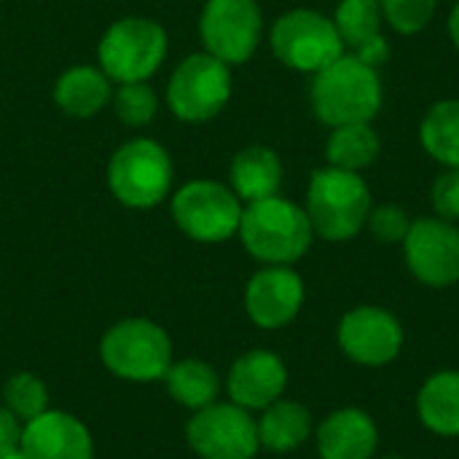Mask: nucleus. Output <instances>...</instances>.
I'll use <instances>...</instances> for the list:
<instances>
[{"mask_svg": "<svg viewBox=\"0 0 459 459\" xmlns=\"http://www.w3.org/2000/svg\"><path fill=\"white\" fill-rule=\"evenodd\" d=\"M237 234L245 250L266 266H290L301 261L315 239L307 210L280 194L250 202L242 210Z\"/></svg>", "mask_w": 459, "mask_h": 459, "instance_id": "1", "label": "nucleus"}, {"mask_svg": "<svg viewBox=\"0 0 459 459\" xmlns=\"http://www.w3.org/2000/svg\"><path fill=\"white\" fill-rule=\"evenodd\" d=\"M309 100L315 116L331 129L363 124L382 108V78L377 67L344 51L336 62L315 73Z\"/></svg>", "mask_w": 459, "mask_h": 459, "instance_id": "2", "label": "nucleus"}, {"mask_svg": "<svg viewBox=\"0 0 459 459\" xmlns=\"http://www.w3.org/2000/svg\"><path fill=\"white\" fill-rule=\"evenodd\" d=\"M371 207V188L360 172L336 169L331 164L312 172L304 210L315 237L328 242H347L358 237Z\"/></svg>", "mask_w": 459, "mask_h": 459, "instance_id": "3", "label": "nucleus"}, {"mask_svg": "<svg viewBox=\"0 0 459 459\" xmlns=\"http://www.w3.org/2000/svg\"><path fill=\"white\" fill-rule=\"evenodd\" d=\"M172 159L167 148L151 137L124 143L108 164L110 194L132 210H148L167 199L172 191Z\"/></svg>", "mask_w": 459, "mask_h": 459, "instance_id": "4", "label": "nucleus"}, {"mask_svg": "<svg viewBox=\"0 0 459 459\" xmlns=\"http://www.w3.org/2000/svg\"><path fill=\"white\" fill-rule=\"evenodd\" d=\"M167 56V32L148 16H124L113 22L97 46L100 70L113 83L148 81Z\"/></svg>", "mask_w": 459, "mask_h": 459, "instance_id": "5", "label": "nucleus"}, {"mask_svg": "<svg viewBox=\"0 0 459 459\" xmlns=\"http://www.w3.org/2000/svg\"><path fill=\"white\" fill-rule=\"evenodd\" d=\"M100 358L118 379L156 382L172 366V342L167 331L151 320L132 317L105 331Z\"/></svg>", "mask_w": 459, "mask_h": 459, "instance_id": "6", "label": "nucleus"}, {"mask_svg": "<svg viewBox=\"0 0 459 459\" xmlns=\"http://www.w3.org/2000/svg\"><path fill=\"white\" fill-rule=\"evenodd\" d=\"M274 56L296 73H320L344 54L333 19L312 8H293L277 16L269 32Z\"/></svg>", "mask_w": 459, "mask_h": 459, "instance_id": "7", "label": "nucleus"}, {"mask_svg": "<svg viewBox=\"0 0 459 459\" xmlns=\"http://www.w3.org/2000/svg\"><path fill=\"white\" fill-rule=\"evenodd\" d=\"M231 67L207 51L188 54L178 62L167 83L169 110L188 124L215 118L231 100Z\"/></svg>", "mask_w": 459, "mask_h": 459, "instance_id": "8", "label": "nucleus"}, {"mask_svg": "<svg viewBox=\"0 0 459 459\" xmlns=\"http://www.w3.org/2000/svg\"><path fill=\"white\" fill-rule=\"evenodd\" d=\"M239 196L215 180H191L172 194V221L194 242H226L242 221Z\"/></svg>", "mask_w": 459, "mask_h": 459, "instance_id": "9", "label": "nucleus"}, {"mask_svg": "<svg viewBox=\"0 0 459 459\" xmlns=\"http://www.w3.org/2000/svg\"><path fill=\"white\" fill-rule=\"evenodd\" d=\"M204 51L229 67L247 62L264 35L258 0H207L199 16Z\"/></svg>", "mask_w": 459, "mask_h": 459, "instance_id": "10", "label": "nucleus"}, {"mask_svg": "<svg viewBox=\"0 0 459 459\" xmlns=\"http://www.w3.org/2000/svg\"><path fill=\"white\" fill-rule=\"evenodd\" d=\"M188 446L202 459H253L258 455V425L237 403H210L186 428Z\"/></svg>", "mask_w": 459, "mask_h": 459, "instance_id": "11", "label": "nucleus"}, {"mask_svg": "<svg viewBox=\"0 0 459 459\" xmlns=\"http://www.w3.org/2000/svg\"><path fill=\"white\" fill-rule=\"evenodd\" d=\"M409 272L430 288H449L459 282V229L441 218L411 221L403 239Z\"/></svg>", "mask_w": 459, "mask_h": 459, "instance_id": "12", "label": "nucleus"}, {"mask_svg": "<svg viewBox=\"0 0 459 459\" xmlns=\"http://www.w3.org/2000/svg\"><path fill=\"white\" fill-rule=\"evenodd\" d=\"M342 352L368 368L393 363L403 350V325L382 307H355L339 323Z\"/></svg>", "mask_w": 459, "mask_h": 459, "instance_id": "13", "label": "nucleus"}, {"mask_svg": "<svg viewBox=\"0 0 459 459\" xmlns=\"http://www.w3.org/2000/svg\"><path fill=\"white\" fill-rule=\"evenodd\" d=\"M304 307V280L290 266H264L245 288L247 317L266 331L285 328Z\"/></svg>", "mask_w": 459, "mask_h": 459, "instance_id": "14", "label": "nucleus"}, {"mask_svg": "<svg viewBox=\"0 0 459 459\" xmlns=\"http://www.w3.org/2000/svg\"><path fill=\"white\" fill-rule=\"evenodd\" d=\"M19 452L27 459H94L91 433L65 411H43L24 422Z\"/></svg>", "mask_w": 459, "mask_h": 459, "instance_id": "15", "label": "nucleus"}, {"mask_svg": "<svg viewBox=\"0 0 459 459\" xmlns=\"http://www.w3.org/2000/svg\"><path fill=\"white\" fill-rule=\"evenodd\" d=\"M288 387V368L285 363L269 350L245 352L229 371L226 390L231 403L242 409H266L282 398Z\"/></svg>", "mask_w": 459, "mask_h": 459, "instance_id": "16", "label": "nucleus"}, {"mask_svg": "<svg viewBox=\"0 0 459 459\" xmlns=\"http://www.w3.org/2000/svg\"><path fill=\"white\" fill-rule=\"evenodd\" d=\"M333 24L347 54L371 67H379L390 59V43L382 32L385 16L379 0H339Z\"/></svg>", "mask_w": 459, "mask_h": 459, "instance_id": "17", "label": "nucleus"}, {"mask_svg": "<svg viewBox=\"0 0 459 459\" xmlns=\"http://www.w3.org/2000/svg\"><path fill=\"white\" fill-rule=\"evenodd\" d=\"M379 430L363 409H339L317 428L320 459H374Z\"/></svg>", "mask_w": 459, "mask_h": 459, "instance_id": "18", "label": "nucleus"}, {"mask_svg": "<svg viewBox=\"0 0 459 459\" xmlns=\"http://www.w3.org/2000/svg\"><path fill=\"white\" fill-rule=\"evenodd\" d=\"M282 186V161L269 145L242 148L229 167V188L239 202H261L277 196Z\"/></svg>", "mask_w": 459, "mask_h": 459, "instance_id": "19", "label": "nucleus"}, {"mask_svg": "<svg viewBox=\"0 0 459 459\" xmlns=\"http://www.w3.org/2000/svg\"><path fill=\"white\" fill-rule=\"evenodd\" d=\"M110 78L94 65H75L65 70L54 83V102L73 118L97 116L113 97Z\"/></svg>", "mask_w": 459, "mask_h": 459, "instance_id": "20", "label": "nucleus"}, {"mask_svg": "<svg viewBox=\"0 0 459 459\" xmlns=\"http://www.w3.org/2000/svg\"><path fill=\"white\" fill-rule=\"evenodd\" d=\"M417 411L422 425L444 438L459 436V371H438L433 374L420 395Z\"/></svg>", "mask_w": 459, "mask_h": 459, "instance_id": "21", "label": "nucleus"}, {"mask_svg": "<svg viewBox=\"0 0 459 459\" xmlns=\"http://www.w3.org/2000/svg\"><path fill=\"white\" fill-rule=\"evenodd\" d=\"M255 425H258L261 446L277 455L299 449L312 433V417L296 401H274L272 406L264 409Z\"/></svg>", "mask_w": 459, "mask_h": 459, "instance_id": "22", "label": "nucleus"}, {"mask_svg": "<svg viewBox=\"0 0 459 459\" xmlns=\"http://www.w3.org/2000/svg\"><path fill=\"white\" fill-rule=\"evenodd\" d=\"M379 151H382V140L377 129H371V121L333 126L325 140L328 164L347 172H360L371 167L379 159Z\"/></svg>", "mask_w": 459, "mask_h": 459, "instance_id": "23", "label": "nucleus"}, {"mask_svg": "<svg viewBox=\"0 0 459 459\" xmlns=\"http://www.w3.org/2000/svg\"><path fill=\"white\" fill-rule=\"evenodd\" d=\"M420 143L430 159L459 169V100H438L420 124Z\"/></svg>", "mask_w": 459, "mask_h": 459, "instance_id": "24", "label": "nucleus"}, {"mask_svg": "<svg viewBox=\"0 0 459 459\" xmlns=\"http://www.w3.org/2000/svg\"><path fill=\"white\" fill-rule=\"evenodd\" d=\"M164 385L180 406L194 409V411L215 403V398L221 393V379H218L215 368L210 363L194 360V358L172 363L164 374Z\"/></svg>", "mask_w": 459, "mask_h": 459, "instance_id": "25", "label": "nucleus"}, {"mask_svg": "<svg viewBox=\"0 0 459 459\" xmlns=\"http://www.w3.org/2000/svg\"><path fill=\"white\" fill-rule=\"evenodd\" d=\"M3 395H5V409L22 425L48 411V390L35 374H13L3 387Z\"/></svg>", "mask_w": 459, "mask_h": 459, "instance_id": "26", "label": "nucleus"}, {"mask_svg": "<svg viewBox=\"0 0 459 459\" xmlns=\"http://www.w3.org/2000/svg\"><path fill=\"white\" fill-rule=\"evenodd\" d=\"M110 102H113V113L118 116V121L126 126H145L153 121L156 110H159V97L148 86V81L118 83Z\"/></svg>", "mask_w": 459, "mask_h": 459, "instance_id": "27", "label": "nucleus"}, {"mask_svg": "<svg viewBox=\"0 0 459 459\" xmlns=\"http://www.w3.org/2000/svg\"><path fill=\"white\" fill-rule=\"evenodd\" d=\"M385 22L401 35L422 32L438 8V0H379Z\"/></svg>", "mask_w": 459, "mask_h": 459, "instance_id": "28", "label": "nucleus"}, {"mask_svg": "<svg viewBox=\"0 0 459 459\" xmlns=\"http://www.w3.org/2000/svg\"><path fill=\"white\" fill-rule=\"evenodd\" d=\"M366 226L371 229V234L385 242V245H398L406 239L409 229H411V218L403 207L398 204H379V207H371L368 212V221Z\"/></svg>", "mask_w": 459, "mask_h": 459, "instance_id": "29", "label": "nucleus"}, {"mask_svg": "<svg viewBox=\"0 0 459 459\" xmlns=\"http://www.w3.org/2000/svg\"><path fill=\"white\" fill-rule=\"evenodd\" d=\"M430 204L436 218L457 223L459 221V169H444L430 188Z\"/></svg>", "mask_w": 459, "mask_h": 459, "instance_id": "30", "label": "nucleus"}, {"mask_svg": "<svg viewBox=\"0 0 459 459\" xmlns=\"http://www.w3.org/2000/svg\"><path fill=\"white\" fill-rule=\"evenodd\" d=\"M22 430H24V425L8 409H0V457L19 452V446H22Z\"/></svg>", "mask_w": 459, "mask_h": 459, "instance_id": "31", "label": "nucleus"}, {"mask_svg": "<svg viewBox=\"0 0 459 459\" xmlns=\"http://www.w3.org/2000/svg\"><path fill=\"white\" fill-rule=\"evenodd\" d=\"M449 38H452L455 48H457V51H459V0H457V3H455L452 13H449Z\"/></svg>", "mask_w": 459, "mask_h": 459, "instance_id": "32", "label": "nucleus"}, {"mask_svg": "<svg viewBox=\"0 0 459 459\" xmlns=\"http://www.w3.org/2000/svg\"><path fill=\"white\" fill-rule=\"evenodd\" d=\"M0 459H27L22 452H13V455H5V457H0Z\"/></svg>", "mask_w": 459, "mask_h": 459, "instance_id": "33", "label": "nucleus"}, {"mask_svg": "<svg viewBox=\"0 0 459 459\" xmlns=\"http://www.w3.org/2000/svg\"><path fill=\"white\" fill-rule=\"evenodd\" d=\"M387 459H401V457H387Z\"/></svg>", "mask_w": 459, "mask_h": 459, "instance_id": "34", "label": "nucleus"}]
</instances>
